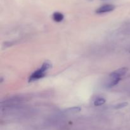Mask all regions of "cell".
<instances>
[{
	"instance_id": "obj_6",
	"label": "cell",
	"mask_w": 130,
	"mask_h": 130,
	"mask_svg": "<svg viewBox=\"0 0 130 130\" xmlns=\"http://www.w3.org/2000/svg\"><path fill=\"white\" fill-rule=\"evenodd\" d=\"M81 110V107H73L71 108H69L68 109L66 110V112L67 113H77V112H80Z\"/></svg>"
},
{
	"instance_id": "obj_5",
	"label": "cell",
	"mask_w": 130,
	"mask_h": 130,
	"mask_svg": "<svg viewBox=\"0 0 130 130\" xmlns=\"http://www.w3.org/2000/svg\"><path fill=\"white\" fill-rule=\"evenodd\" d=\"M110 77V80H109V83L107 84V87H112L116 85L119 81L121 80V78L118 77H112V76H109Z\"/></svg>"
},
{
	"instance_id": "obj_9",
	"label": "cell",
	"mask_w": 130,
	"mask_h": 130,
	"mask_svg": "<svg viewBox=\"0 0 130 130\" xmlns=\"http://www.w3.org/2000/svg\"><path fill=\"white\" fill-rule=\"evenodd\" d=\"M89 1H93V0H89Z\"/></svg>"
},
{
	"instance_id": "obj_8",
	"label": "cell",
	"mask_w": 130,
	"mask_h": 130,
	"mask_svg": "<svg viewBox=\"0 0 130 130\" xmlns=\"http://www.w3.org/2000/svg\"><path fill=\"white\" fill-rule=\"evenodd\" d=\"M128 103L127 102H123V103H119V104H117L116 105L114 106V108L115 109H120V108H124V107H126L128 105Z\"/></svg>"
},
{
	"instance_id": "obj_7",
	"label": "cell",
	"mask_w": 130,
	"mask_h": 130,
	"mask_svg": "<svg viewBox=\"0 0 130 130\" xmlns=\"http://www.w3.org/2000/svg\"><path fill=\"white\" fill-rule=\"evenodd\" d=\"M106 102V100H105L104 98H98L97 99H96L94 101V105L95 106H97V107H99V106H102L103 105H104Z\"/></svg>"
},
{
	"instance_id": "obj_2",
	"label": "cell",
	"mask_w": 130,
	"mask_h": 130,
	"mask_svg": "<svg viewBox=\"0 0 130 130\" xmlns=\"http://www.w3.org/2000/svg\"><path fill=\"white\" fill-rule=\"evenodd\" d=\"M116 8V6L114 5H110V4H107V5H104L99 7L97 8L95 11V12L97 14H105V13H109L110 11H113L114 9Z\"/></svg>"
},
{
	"instance_id": "obj_3",
	"label": "cell",
	"mask_w": 130,
	"mask_h": 130,
	"mask_svg": "<svg viewBox=\"0 0 130 130\" xmlns=\"http://www.w3.org/2000/svg\"><path fill=\"white\" fill-rule=\"evenodd\" d=\"M127 71H128V69L126 68H121L118 69V70H115L114 71L112 72L110 74V75H109V76L121 78V76H124L126 73Z\"/></svg>"
},
{
	"instance_id": "obj_10",
	"label": "cell",
	"mask_w": 130,
	"mask_h": 130,
	"mask_svg": "<svg viewBox=\"0 0 130 130\" xmlns=\"http://www.w3.org/2000/svg\"><path fill=\"white\" fill-rule=\"evenodd\" d=\"M103 1H105V0H103Z\"/></svg>"
},
{
	"instance_id": "obj_4",
	"label": "cell",
	"mask_w": 130,
	"mask_h": 130,
	"mask_svg": "<svg viewBox=\"0 0 130 130\" xmlns=\"http://www.w3.org/2000/svg\"><path fill=\"white\" fill-rule=\"evenodd\" d=\"M52 19L54 20L55 22H62V20L64 19V15L63 14L60 12H54L52 15Z\"/></svg>"
},
{
	"instance_id": "obj_1",
	"label": "cell",
	"mask_w": 130,
	"mask_h": 130,
	"mask_svg": "<svg viewBox=\"0 0 130 130\" xmlns=\"http://www.w3.org/2000/svg\"><path fill=\"white\" fill-rule=\"evenodd\" d=\"M52 63L49 61H44V63L42 64L41 67L40 68L36 70L34 72H33L30 75V76L29 78V81L33 82L44 77L45 76L46 73L48 71V70H50L52 68Z\"/></svg>"
}]
</instances>
